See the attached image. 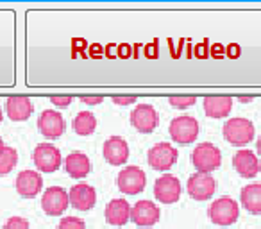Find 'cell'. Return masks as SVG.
<instances>
[{
  "mask_svg": "<svg viewBox=\"0 0 261 229\" xmlns=\"http://www.w3.org/2000/svg\"><path fill=\"white\" fill-rule=\"evenodd\" d=\"M97 128V118L93 113L90 111H81L77 113V117L73 118V131L81 136H90L91 133H95Z\"/></svg>",
  "mask_w": 261,
  "mask_h": 229,
  "instance_id": "cell-23",
  "label": "cell"
},
{
  "mask_svg": "<svg viewBox=\"0 0 261 229\" xmlns=\"http://www.w3.org/2000/svg\"><path fill=\"white\" fill-rule=\"evenodd\" d=\"M177 156H179L177 149L172 147L170 143L163 142V143L154 145L152 149L149 150L147 160H149V165L154 168V170L165 172V170H170V168L174 167L175 161H177Z\"/></svg>",
  "mask_w": 261,
  "mask_h": 229,
  "instance_id": "cell-6",
  "label": "cell"
},
{
  "mask_svg": "<svg viewBox=\"0 0 261 229\" xmlns=\"http://www.w3.org/2000/svg\"><path fill=\"white\" fill-rule=\"evenodd\" d=\"M70 204L68 192L61 186H50V188L45 190L43 197H41V208L47 215H61L65 213V210Z\"/></svg>",
  "mask_w": 261,
  "mask_h": 229,
  "instance_id": "cell-9",
  "label": "cell"
},
{
  "mask_svg": "<svg viewBox=\"0 0 261 229\" xmlns=\"http://www.w3.org/2000/svg\"><path fill=\"white\" fill-rule=\"evenodd\" d=\"M240 200H242V206L245 208L249 213L259 215L261 213V185L259 183L243 186L242 193H240Z\"/></svg>",
  "mask_w": 261,
  "mask_h": 229,
  "instance_id": "cell-22",
  "label": "cell"
},
{
  "mask_svg": "<svg viewBox=\"0 0 261 229\" xmlns=\"http://www.w3.org/2000/svg\"><path fill=\"white\" fill-rule=\"evenodd\" d=\"M38 129L45 138H59L65 133V118L54 109H45L38 118Z\"/></svg>",
  "mask_w": 261,
  "mask_h": 229,
  "instance_id": "cell-12",
  "label": "cell"
},
{
  "mask_svg": "<svg viewBox=\"0 0 261 229\" xmlns=\"http://www.w3.org/2000/svg\"><path fill=\"white\" fill-rule=\"evenodd\" d=\"M210 213V220L217 225H231L238 220L240 208L238 202L232 200L231 197H220V199L213 200V204L207 210Z\"/></svg>",
  "mask_w": 261,
  "mask_h": 229,
  "instance_id": "cell-4",
  "label": "cell"
},
{
  "mask_svg": "<svg viewBox=\"0 0 261 229\" xmlns=\"http://www.w3.org/2000/svg\"><path fill=\"white\" fill-rule=\"evenodd\" d=\"M73 100L72 95H50V102L58 108H66Z\"/></svg>",
  "mask_w": 261,
  "mask_h": 229,
  "instance_id": "cell-29",
  "label": "cell"
},
{
  "mask_svg": "<svg viewBox=\"0 0 261 229\" xmlns=\"http://www.w3.org/2000/svg\"><path fill=\"white\" fill-rule=\"evenodd\" d=\"M147 54H149V58H156L158 56V45L156 43L149 45V47H147Z\"/></svg>",
  "mask_w": 261,
  "mask_h": 229,
  "instance_id": "cell-31",
  "label": "cell"
},
{
  "mask_svg": "<svg viewBox=\"0 0 261 229\" xmlns=\"http://www.w3.org/2000/svg\"><path fill=\"white\" fill-rule=\"evenodd\" d=\"M238 100L240 102H250V100H254V97H252V95H249V97H247V95H240Z\"/></svg>",
  "mask_w": 261,
  "mask_h": 229,
  "instance_id": "cell-32",
  "label": "cell"
},
{
  "mask_svg": "<svg viewBox=\"0 0 261 229\" xmlns=\"http://www.w3.org/2000/svg\"><path fill=\"white\" fill-rule=\"evenodd\" d=\"M2 229H29V222L22 217H11L6 220Z\"/></svg>",
  "mask_w": 261,
  "mask_h": 229,
  "instance_id": "cell-27",
  "label": "cell"
},
{
  "mask_svg": "<svg viewBox=\"0 0 261 229\" xmlns=\"http://www.w3.org/2000/svg\"><path fill=\"white\" fill-rule=\"evenodd\" d=\"M59 229H86V224L77 217H65L59 222Z\"/></svg>",
  "mask_w": 261,
  "mask_h": 229,
  "instance_id": "cell-26",
  "label": "cell"
},
{
  "mask_svg": "<svg viewBox=\"0 0 261 229\" xmlns=\"http://www.w3.org/2000/svg\"><path fill=\"white\" fill-rule=\"evenodd\" d=\"M104 158L111 165H123L129 158V145L122 136H111L104 143Z\"/></svg>",
  "mask_w": 261,
  "mask_h": 229,
  "instance_id": "cell-17",
  "label": "cell"
},
{
  "mask_svg": "<svg viewBox=\"0 0 261 229\" xmlns=\"http://www.w3.org/2000/svg\"><path fill=\"white\" fill-rule=\"evenodd\" d=\"M232 167L234 170L238 172L242 177H256L257 172L261 170V165H259V160L256 158V154L249 149H242L234 154L232 158Z\"/></svg>",
  "mask_w": 261,
  "mask_h": 229,
  "instance_id": "cell-14",
  "label": "cell"
},
{
  "mask_svg": "<svg viewBox=\"0 0 261 229\" xmlns=\"http://www.w3.org/2000/svg\"><path fill=\"white\" fill-rule=\"evenodd\" d=\"M130 210H133V208L129 206L127 200L113 199V200H109L108 206H106V211H104L106 220L111 225H123L130 218Z\"/></svg>",
  "mask_w": 261,
  "mask_h": 229,
  "instance_id": "cell-20",
  "label": "cell"
},
{
  "mask_svg": "<svg viewBox=\"0 0 261 229\" xmlns=\"http://www.w3.org/2000/svg\"><path fill=\"white\" fill-rule=\"evenodd\" d=\"M232 109V97L229 95H207L204 97V111L210 118H224Z\"/></svg>",
  "mask_w": 261,
  "mask_h": 229,
  "instance_id": "cell-19",
  "label": "cell"
},
{
  "mask_svg": "<svg viewBox=\"0 0 261 229\" xmlns=\"http://www.w3.org/2000/svg\"><path fill=\"white\" fill-rule=\"evenodd\" d=\"M224 138L234 147L247 145L254 138V124L242 117L231 118L224 124Z\"/></svg>",
  "mask_w": 261,
  "mask_h": 229,
  "instance_id": "cell-2",
  "label": "cell"
},
{
  "mask_svg": "<svg viewBox=\"0 0 261 229\" xmlns=\"http://www.w3.org/2000/svg\"><path fill=\"white\" fill-rule=\"evenodd\" d=\"M160 215H161L160 208L152 200H138L133 206V210H130V220L135 222L136 225L149 227V225H154L160 220Z\"/></svg>",
  "mask_w": 261,
  "mask_h": 229,
  "instance_id": "cell-13",
  "label": "cell"
},
{
  "mask_svg": "<svg viewBox=\"0 0 261 229\" xmlns=\"http://www.w3.org/2000/svg\"><path fill=\"white\" fill-rule=\"evenodd\" d=\"M154 195L163 204H174L181 197V181L172 174H163L154 183Z\"/></svg>",
  "mask_w": 261,
  "mask_h": 229,
  "instance_id": "cell-8",
  "label": "cell"
},
{
  "mask_svg": "<svg viewBox=\"0 0 261 229\" xmlns=\"http://www.w3.org/2000/svg\"><path fill=\"white\" fill-rule=\"evenodd\" d=\"M4 147H6V145H4V142H2V138H0V150L4 149Z\"/></svg>",
  "mask_w": 261,
  "mask_h": 229,
  "instance_id": "cell-35",
  "label": "cell"
},
{
  "mask_svg": "<svg viewBox=\"0 0 261 229\" xmlns=\"http://www.w3.org/2000/svg\"><path fill=\"white\" fill-rule=\"evenodd\" d=\"M18 163V152L13 147H4L0 150V175H6Z\"/></svg>",
  "mask_w": 261,
  "mask_h": 229,
  "instance_id": "cell-24",
  "label": "cell"
},
{
  "mask_svg": "<svg viewBox=\"0 0 261 229\" xmlns=\"http://www.w3.org/2000/svg\"><path fill=\"white\" fill-rule=\"evenodd\" d=\"M65 168H66V172H68L70 177L83 179V177H86L91 170L90 158H88L84 152H72L66 156Z\"/></svg>",
  "mask_w": 261,
  "mask_h": 229,
  "instance_id": "cell-21",
  "label": "cell"
},
{
  "mask_svg": "<svg viewBox=\"0 0 261 229\" xmlns=\"http://www.w3.org/2000/svg\"><path fill=\"white\" fill-rule=\"evenodd\" d=\"M256 149H257V154H259V156H261V136H259V138H257Z\"/></svg>",
  "mask_w": 261,
  "mask_h": 229,
  "instance_id": "cell-33",
  "label": "cell"
},
{
  "mask_svg": "<svg viewBox=\"0 0 261 229\" xmlns=\"http://www.w3.org/2000/svg\"><path fill=\"white\" fill-rule=\"evenodd\" d=\"M79 100L86 102L90 106H95V104H100L104 100V97L102 95H79Z\"/></svg>",
  "mask_w": 261,
  "mask_h": 229,
  "instance_id": "cell-30",
  "label": "cell"
},
{
  "mask_svg": "<svg viewBox=\"0 0 261 229\" xmlns=\"http://www.w3.org/2000/svg\"><path fill=\"white\" fill-rule=\"evenodd\" d=\"M229 50H231V54H232V56L238 54V48H236V47H231V48H229Z\"/></svg>",
  "mask_w": 261,
  "mask_h": 229,
  "instance_id": "cell-34",
  "label": "cell"
},
{
  "mask_svg": "<svg viewBox=\"0 0 261 229\" xmlns=\"http://www.w3.org/2000/svg\"><path fill=\"white\" fill-rule=\"evenodd\" d=\"M41 186H43V179H41L40 172L23 170L16 177V192L22 197H27V199L36 197L41 192Z\"/></svg>",
  "mask_w": 261,
  "mask_h": 229,
  "instance_id": "cell-16",
  "label": "cell"
},
{
  "mask_svg": "<svg viewBox=\"0 0 261 229\" xmlns=\"http://www.w3.org/2000/svg\"><path fill=\"white\" fill-rule=\"evenodd\" d=\"M130 124L140 133H152L160 124V115L150 104H140L130 113Z\"/></svg>",
  "mask_w": 261,
  "mask_h": 229,
  "instance_id": "cell-10",
  "label": "cell"
},
{
  "mask_svg": "<svg viewBox=\"0 0 261 229\" xmlns=\"http://www.w3.org/2000/svg\"><path fill=\"white\" fill-rule=\"evenodd\" d=\"M168 102H170V106H174V108H177V109H186L195 104L197 97L195 95H170Z\"/></svg>",
  "mask_w": 261,
  "mask_h": 229,
  "instance_id": "cell-25",
  "label": "cell"
},
{
  "mask_svg": "<svg viewBox=\"0 0 261 229\" xmlns=\"http://www.w3.org/2000/svg\"><path fill=\"white\" fill-rule=\"evenodd\" d=\"M170 136L175 143L181 145H190L197 140L199 136V122L190 115H182V117H175L170 122Z\"/></svg>",
  "mask_w": 261,
  "mask_h": 229,
  "instance_id": "cell-3",
  "label": "cell"
},
{
  "mask_svg": "<svg viewBox=\"0 0 261 229\" xmlns=\"http://www.w3.org/2000/svg\"><path fill=\"white\" fill-rule=\"evenodd\" d=\"M111 100L118 106H129V104H135L138 100V97L136 95H113Z\"/></svg>",
  "mask_w": 261,
  "mask_h": 229,
  "instance_id": "cell-28",
  "label": "cell"
},
{
  "mask_svg": "<svg viewBox=\"0 0 261 229\" xmlns=\"http://www.w3.org/2000/svg\"><path fill=\"white\" fill-rule=\"evenodd\" d=\"M33 102L25 95H13L6 100V111L8 117L15 122H23L33 115Z\"/></svg>",
  "mask_w": 261,
  "mask_h": 229,
  "instance_id": "cell-18",
  "label": "cell"
},
{
  "mask_svg": "<svg viewBox=\"0 0 261 229\" xmlns=\"http://www.w3.org/2000/svg\"><path fill=\"white\" fill-rule=\"evenodd\" d=\"M192 163L200 174H210L217 170L222 163L220 149L215 147L213 143H199L192 152Z\"/></svg>",
  "mask_w": 261,
  "mask_h": 229,
  "instance_id": "cell-1",
  "label": "cell"
},
{
  "mask_svg": "<svg viewBox=\"0 0 261 229\" xmlns=\"http://www.w3.org/2000/svg\"><path fill=\"white\" fill-rule=\"evenodd\" d=\"M2 118H4V115H2V109H0V122H2Z\"/></svg>",
  "mask_w": 261,
  "mask_h": 229,
  "instance_id": "cell-36",
  "label": "cell"
},
{
  "mask_svg": "<svg viewBox=\"0 0 261 229\" xmlns=\"http://www.w3.org/2000/svg\"><path fill=\"white\" fill-rule=\"evenodd\" d=\"M186 188H188V193L192 199L207 200L213 197L215 190H217V181H215L211 174H200V172H197V174H193L188 179Z\"/></svg>",
  "mask_w": 261,
  "mask_h": 229,
  "instance_id": "cell-11",
  "label": "cell"
},
{
  "mask_svg": "<svg viewBox=\"0 0 261 229\" xmlns=\"http://www.w3.org/2000/svg\"><path fill=\"white\" fill-rule=\"evenodd\" d=\"M33 161L40 172H56L61 167V152L52 143H40L33 152Z\"/></svg>",
  "mask_w": 261,
  "mask_h": 229,
  "instance_id": "cell-7",
  "label": "cell"
},
{
  "mask_svg": "<svg viewBox=\"0 0 261 229\" xmlns=\"http://www.w3.org/2000/svg\"><path fill=\"white\" fill-rule=\"evenodd\" d=\"M68 197H70V204L79 211L91 210V208L95 206V202H97V193H95V188L90 185H83V183L72 186V188H70Z\"/></svg>",
  "mask_w": 261,
  "mask_h": 229,
  "instance_id": "cell-15",
  "label": "cell"
},
{
  "mask_svg": "<svg viewBox=\"0 0 261 229\" xmlns=\"http://www.w3.org/2000/svg\"><path fill=\"white\" fill-rule=\"evenodd\" d=\"M147 183V175L136 165H130L125 167L123 170H120L118 179H116V185H118L120 192L127 193V195H136V193L143 192Z\"/></svg>",
  "mask_w": 261,
  "mask_h": 229,
  "instance_id": "cell-5",
  "label": "cell"
}]
</instances>
